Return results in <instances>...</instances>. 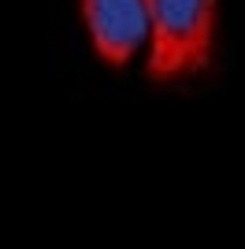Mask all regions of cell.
I'll return each mask as SVG.
<instances>
[{"instance_id": "6da1fadb", "label": "cell", "mask_w": 245, "mask_h": 249, "mask_svg": "<svg viewBox=\"0 0 245 249\" xmlns=\"http://www.w3.org/2000/svg\"><path fill=\"white\" fill-rule=\"evenodd\" d=\"M215 0H149V78L160 86L208 71Z\"/></svg>"}, {"instance_id": "7a4b0ae2", "label": "cell", "mask_w": 245, "mask_h": 249, "mask_svg": "<svg viewBox=\"0 0 245 249\" xmlns=\"http://www.w3.org/2000/svg\"><path fill=\"white\" fill-rule=\"evenodd\" d=\"M93 49L108 67H126L149 41V0H78Z\"/></svg>"}]
</instances>
